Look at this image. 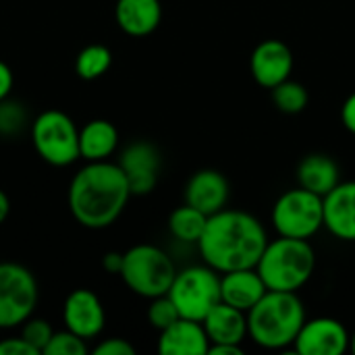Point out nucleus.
I'll use <instances>...</instances> for the list:
<instances>
[{
  "label": "nucleus",
  "mask_w": 355,
  "mask_h": 355,
  "mask_svg": "<svg viewBox=\"0 0 355 355\" xmlns=\"http://www.w3.org/2000/svg\"><path fill=\"white\" fill-rule=\"evenodd\" d=\"M129 181L119 162H85L67 191L71 216L85 229L102 231L112 227L131 200Z\"/></svg>",
  "instance_id": "nucleus-1"
},
{
  "label": "nucleus",
  "mask_w": 355,
  "mask_h": 355,
  "mask_svg": "<svg viewBox=\"0 0 355 355\" xmlns=\"http://www.w3.org/2000/svg\"><path fill=\"white\" fill-rule=\"evenodd\" d=\"M266 243V229L254 214L223 208L220 212L208 216L198 250L204 264L216 272H229L256 268Z\"/></svg>",
  "instance_id": "nucleus-2"
},
{
  "label": "nucleus",
  "mask_w": 355,
  "mask_h": 355,
  "mask_svg": "<svg viewBox=\"0 0 355 355\" xmlns=\"http://www.w3.org/2000/svg\"><path fill=\"white\" fill-rule=\"evenodd\" d=\"M306 322V308L293 291H266L248 312V337L264 349L293 347Z\"/></svg>",
  "instance_id": "nucleus-3"
},
{
  "label": "nucleus",
  "mask_w": 355,
  "mask_h": 355,
  "mask_svg": "<svg viewBox=\"0 0 355 355\" xmlns=\"http://www.w3.org/2000/svg\"><path fill=\"white\" fill-rule=\"evenodd\" d=\"M316 254L308 239L281 237L268 241L256 270L266 283L268 291H293L297 293L314 275Z\"/></svg>",
  "instance_id": "nucleus-4"
},
{
  "label": "nucleus",
  "mask_w": 355,
  "mask_h": 355,
  "mask_svg": "<svg viewBox=\"0 0 355 355\" xmlns=\"http://www.w3.org/2000/svg\"><path fill=\"white\" fill-rule=\"evenodd\" d=\"M119 277L131 293L144 300H154L168 293L177 268L173 258L158 245L137 243L123 252V268Z\"/></svg>",
  "instance_id": "nucleus-5"
},
{
  "label": "nucleus",
  "mask_w": 355,
  "mask_h": 355,
  "mask_svg": "<svg viewBox=\"0 0 355 355\" xmlns=\"http://www.w3.org/2000/svg\"><path fill=\"white\" fill-rule=\"evenodd\" d=\"M29 133L35 154L50 166L64 168L81 158L79 127L67 112L58 108L42 110L31 121Z\"/></svg>",
  "instance_id": "nucleus-6"
},
{
  "label": "nucleus",
  "mask_w": 355,
  "mask_h": 355,
  "mask_svg": "<svg viewBox=\"0 0 355 355\" xmlns=\"http://www.w3.org/2000/svg\"><path fill=\"white\" fill-rule=\"evenodd\" d=\"M168 297L177 306L181 318L202 322L208 312L220 304V277L208 264L177 270Z\"/></svg>",
  "instance_id": "nucleus-7"
},
{
  "label": "nucleus",
  "mask_w": 355,
  "mask_h": 355,
  "mask_svg": "<svg viewBox=\"0 0 355 355\" xmlns=\"http://www.w3.org/2000/svg\"><path fill=\"white\" fill-rule=\"evenodd\" d=\"M40 287L33 272L17 262H0V331L19 329L33 316Z\"/></svg>",
  "instance_id": "nucleus-8"
},
{
  "label": "nucleus",
  "mask_w": 355,
  "mask_h": 355,
  "mask_svg": "<svg viewBox=\"0 0 355 355\" xmlns=\"http://www.w3.org/2000/svg\"><path fill=\"white\" fill-rule=\"evenodd\" d=\"M272 225L281 237H314L324 227L322 198L304 187L285 191L272 206Z\"/></svg>",
  "instance_id": "nucleus-9"
},
{
  "label": "nucleus",
  "mask_w": 355,
  "mask_h": 355,
  "mask_svg": "<svg viewBox=\"0 0 355 355\" xmlns=\"http://www.w3.org/2000/svg\"><path fill=\"white\" fill-rule=\"evenodd\" d=\"M64 329L79 335L85 341H94L106 327V310L102 300L92 289H73L62 304Z\"/></svg>",
  "instance_id": "nucleus-10"
},
{
  "label": "nucleus",
  "mask_w": 355,
  "mask_h": 355,
  "mask_svg": "<svg viewBox=\"0 0 355 355\" xmlns=\"http://www.w3.org/2000/svg\"><path fill=\"white\" fill-rule=\"evenodd\" d=\"M349 341L352 335L341 320L322 316L304 322L293 349L300 355H341L349 352Z\"/></svg>",
  "instance_id": "nucleus-11"
},
{
  "label": "nucleus",
  "mask_w": 355,
  "mask_h": 355,
  "mask_svg": "<svg viewBox=\"0 0 355 355\" xmlns=\"http://www.w3.org/2000/svg\"><path fill=\"white\" fill-rule=\"evenodd\" d=\"M119 166L123 168V173L129 181L131 193L148 196L158 185L162 158L154 144L139 139V141L129 144L123 150V154L119 158Z\"/></svg>",
  "instance_id": "nucleus-12"
},
{
  "label": "nucleus",
  "mask_w": 355,
  "mask_h": 355,
  "mask_svg": "<svg viewBox=\"0 0 355 355\" xmlns=\"http://www.w3.org/2000/svg\"><path fill=\"white\" fill-rule=\"evenodd\" d=\"M250 71L258 85L272 89L291 77L293 52L281 40H264L254 48L250 56Z\"/></svg>",
  "instance_id": "nucleus-13"
},
{
  "label": "nucleus",
  "mask_w": 355,
  "mask_h": 355,
  "mask_svg": "<svg viewBox=\"0 0 355 355\" xmlns=\"http://www.w3.org/2000/svg\"><path fill=\"white\" fill-rule=\"evenodd\" d=\"M324 227L341 241H355V181H341L322 198Z\"/></svg>",
  "instance_id": "nucleus-14"
},
{
  "label": "nucleus",
  "mask_w": 355,
  "mask_h": 355,
  "mask_svg": "<svg viewBox=\"0 0 355 355\" xmlns=\"http://www.w3.org/2000/svg\"><path fill=\"white\" fill-rule=\"evenodd\" d=\"M229 202V181L220 171L202 168L191 175L185 185V204L212 216Z\"/></svg>",
  "instance_id": "nucleus-15"
},
{
  "label": "nucleus",
  "mask_w": 355,
  "mask_h": 355,
  "mask_svg": "<svg viewBox=\"0 0 355 355\" xmlns=\"http://www.w3.org/2000/svg\"><path fill=\"white\" fill-rule=\"evenodd\" d=\"M266 291L268 287L256 268L229 270L220 277V302L245 314L266 295Z\"/></svg>",
  "instance_id": "nucleus-16"
},
{
  "label": "nucleus",
  "mask_w": 355,
  "mask_h": 355,
  "mask_svg": "<svg viewBox=\"0 0 355 355\" xmlns=\"http://www.w3.org/2000/svg\"><path fill=\"white\" fill-rule=\"evenodd\" d=\"M210 349V339L206 329L198 320L179 318L158 337V354L162 355H206Z\"/></svg>",
  "instance_id": "nucleus-17"
},
{
  "label": "nucleus",
  "mask_w": 355,
  "mask_h": 355,
  "mask_svg": "<svg viewBox=\"0 0 355 355\" xmlns=\"http://www.w3.org/2000/svg\"><path fill=\"white\" fill-rule=\"evenodd\" d=\"M114 21L123 33L146 37L158 29L162 21V4L160 0H116Z\"/></svg>",
  "instance_id": "nucleus-18"
},
{
  "label": "nucleus",
  "mask_w": 355,
  "mask_h": 355,
  "mask_svg": "<svg viewBox=\"0 0 355 355\" xmlns=\"http://www.w3.org/2000/svg\"><path fill=\"white\" fill-rule=\"evenodd\" d=\"M210 345H241L248 337V314L220 302L202 320Z\"/></svg>",
  "instance_id": "nucleus-19"
},
{
  "label": "nucleus",
  "mask_w": 355,
  "mask_h": 355,
  "mask_svg": "<svg viewBox=\"0 0 355 355\" xmlns=\"http://www.w3.org/2000/svg\"><path fill=\"white\" fill-rule=\"evenodd\" d=\"M119 148V129L106 119H92L79 129V154L85 162L110 160Z\"/></svg>",
  "instance_id": "nucleus-20"
},
{
  "label": "nucleus",
  "mask_w": 355,
  "mask_h": 355,
  "mask_svg": "<svg viewBox=\"0 0 355 355\" xmlns=\"http://www.w3.org/2000/svg\"><path fill=\"white\" fill-rule=\"evenodd\" d=\"M300 187L324 198L331 189L341 183V173L337 162L327 154H310L297 166Z\"/></svg>",
  "instance_id": "nucleus-21"
},
{
  "label": "nucleus",
  "mask_w": 355,
  "mask_h": 355,
  "mask_svg": "<svg viewBox=\"0 0 355 355\" xmlns=\"http://www.w3.org/2000/svg\"><path fill=\"white\" fill-rule=\"evenodd\" d=\"M206 223H208V214H204L202 210H198L189 204H183L171 212L168 231L181 243H196L198 245V241L206 229Z\"/></svg>",
  "instance_id": "nucleus-22"
},
{
  "label": "nucleus",
  "mask_w": 355,
  "mask_h": 355,
  "mask_svg": "<svg viewBox=\"0 0 355 355\" xmlns=\"http://www.w3.org/2000/svg\"><path fill=\"white\" fill-rule=\"evenodd\" d=\"M112 67V52L104 44H87L75 56V75L83 81L100 79Z\"/></svg>",
  "instance_id": "nucleus-23"
},
{
  "label": "nucleus",
  "mask_w": 355,
  "mask_h": 355,
  "mask_svg": "<svg viewBox=\"0 0 355 355\" xmlns=\"http://www.w3.org/2000/svg\"><path fill=\"white\" fill-rule=\"evenodd\" d=\"M270 92H272L275 106L285 114H297V112L306 110L308 100H310L306 85H302L300 81H293L291 77L285 79L283 83H279L277 87H272Z\"/></svg>",
  "instance_id": "nucleus-24"
},
{
  "label": "nucleus",
  "mask_w": 355,
  "mask_h": 355,
  "mask_svg": "<svg viewBox=\"0 0 355 355\" xmlns=\"http://www.w3.org/2000/svg\"><path fill=\"white\" fill-rule=\"evenodd\" d=\"M29 125L31 119L25 104H21L19 100H10V96L0 102V137H19Z\"/></svg>",
  "instance_id": "nucleus-25"
},
{
  "label": "nucleus",
  "mask_w": 355,
  "mask_h": 355,
  "mask_svg": "<svg viewBox=\"0 0 355 355\" xmlns=\"http://www.w3.org/2000/svg\"><path fill=\"white\" fill-rule=\"evenodd\" d=\"M89 341L81 339L79 335L71 333L69 329L64 331H54L50 343L46 345L42 355H87L92 349L87 345Z\"/></svg>",
  "instance_id": "nucleus-26"
},
{
  "label": "nucleus",
  "mask_w": 355,
  "mask_h": 355,
  "mask_svg": "<svg viewBox=\"0 0 355 355\" xmlns=\"http://www.w3.org/2000/svg\"><path fill=\"white\" fill-rule=\"evenodd\" d=\"M179 318H181V314H179L177 306L173 304V300L168 297V293L150 300V306H148V322L158 333L164 331L166 327H171Z\"/></svg>",
  "instance_id": "nucleus-27"
},
{
  "label": "nucleus",
  "mask_w": 355,
  "mask_h": 355,
  "mask_svg": "<svg viewBox=\"0 0 355 355\" xmlns=\"http://www.w3.org/2000/svg\"><path fill=\"white\" fill-rule=\"evenodd\" d=\"M19 329H21V337H23V339H25V341H27V343H29L40 355L44 354L46 345L50 343V339H52V335H54L52 324H50L48 320L35 318V316L27 318Z\"/></svg>",
  "instance_id": "nucleus-28"
},
{
  "label": "nucleus",
  "mask_w": 355,
  "mask_h": 355,
  "mask_svg": "<svg viewBox=\"0 0 355 355\" xmlns=\"http://www.w3.org/2000/svg\"><path fill=\"white\" fill-rule=\"evenodd\" d=\"M92 354L96 355H135V347L121 337H110V339H102Z\"/></svg>",
  "instance_id": "nucleus-29"
},
{
  "label": "nucleus",
  "mask_w": 355,
  "mask_h": 355,
  "mask_svg": "<svg viewBox=\"0 0 355 355\" xmlns=\"http://www.w3.org/2000/svg\"><path fill=\"white\" fill-rule=\"evenodd\" d=\"M0 355H40L21 335L0 341Z\"/></svg>",
  "instance_id": "nucleus-30"
},
{
  "label": "nucleus",
  "mask_w": 355,
  "mask_h": 355,
  "mask_svg": "<svg viewBox=\"0 0 355 355\" xmlns=\"http://www.w3.org/2000/svg\"><path fill=\"white\" fill-rule=\"evenodd\" d=\"M12 87H15V73L4 60H0V102L10 96Z\"/></svg>",
  "instance_id": "nucleus-31"
},
{
  "label": "nucleus",
  "mask_w": 355,
  "mask_h": 355,
  "mask_svg": "<svg viewBox=\"0 0 355 355\" xmlns=\"http://www.w3.org/2000/svg\"><path fill=\"white\" fill-rule=\"evenodd\" d=\"M341 121H343L345 129L355 135V92L341 106Z\"/></svg>",
  "instance_id": "nucleus-32"
},
{
  "label": "nucleus",
  "mask_w": 355,
  "mask_h": 355,
  "mask_svg": "<svg viewBox=\"0 0 355 355\" xmlns=\"http://www.w3.org/2000/svg\"><path fill=\"white\" fill-rule=\"evenodd\" d=\"M102 266L108 275H121L123 268V252H108L102 258Z\"/></svg>",
  "instance_id": "nucleus-33"
},
{
  "label": "nucleus",
  "mask_w": 355,
  "mask_h": 355,
  "mask_svg": "<svg viewBox=\"0 0 355 355\" xmlns=\"http://www.w3.org/2000/svg\"><path fill=\"white\" fill-rule=\"evenodd\" d=\"M208 355H243L241 345H210Z\"/></svg>",
  "instance_id": "nucleus-34"
},
{
  "label": "nucleus",
  "mask_w": 355,
  "mask_h": 355,
  "mask_svg": "<svg viewBox=\"0 0 355 355\" xmlns=\"http://www.w3.org/2000/svg\"><path fill=\"white\" fill-rule=\"evenodd\" d=\"M8 214H10V198H8V193L0 187V225L8 218Z\"/></svg>",
  "instance_id": "nucleus-35"
},
{
  "label": "nucleus",
  "mask_w": 355,
  "mask_h": 355,
  "mask_svg": "<svg viewBox=\"0 0 355 355\" xmlns=\"http://www.w3.org/2000/svg\"><path fill=\"white\" fill-rule=\"evenodd\" d=\"M349 352H354L355 354V333L352 335V341H349Z\"/></svg>",
  "instance_id": "nucleus-36"
}]
</instances>
